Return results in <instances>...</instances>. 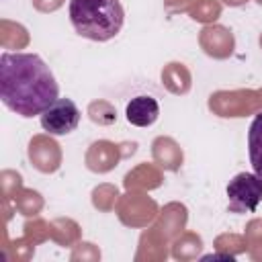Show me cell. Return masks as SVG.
<instances>
[{"instance_id":"6da1fadb","label":"cell","mask_w":262,"mask_h":262,"mask_svg":"<svg viewBox=\"0 0 262 262\" xmlns=\"http://www.w3.org/2000/svg\"><path fill=\"white\" fill-rule=\"evenodd\" d=\"M59 94L49 66L37 53H10L0 57V98L16 115L31 119L47 111Z\"/></svg>"},{"instance_id":"7a4b0ae2","label":"cell","mask_w":262,"mask_h":262,"mask_svg":"<svg viewBox=\"0 0 262 262\" xmlns=\"http://www.w3.org/2000/svg\"><path fill=\"white\" fill-rule=\"evenodd\" d=\"M70 20L80 37L108 41L119 35L125 10L119 0H70Z\"/></svg>"},{"instance_id":"3957f363","label":"cell","mask_w":262,"mask_h":262,"mask_svg":"<svg viewBox=\"0 0 262 262\" xmlns=\"http://www.w3.org/2000/svg\"><path fill=\"white\" fill-rule=\"evenodd\" d=\"M209 108L219 117H248L262 111L260 90H219L209 96Z\"/></svg>"},{"instance_id":"277c9868","label":"cell","mask_w":262,"mask_h":262,"mask_svg":"<svg viewBox=\"0 0 262 262\" xmlns=\"http://www.w3.org/2000/svg\"><path fill=\"white\" fill-rule=\"evenodd\" d=\"M229 213H254L262 203V176L256 172H239L227 184Z\"/></svg>"},{"instance_id":"5b68a950","label":"cell","mask_w":262,"mask_h":262,"mask_svg":"<svg viewBox=\"0 0 262 262\" xmlns=\"http://www.w3.org/2000/svg\"><path fill=\"white\" fill-rule=\"evenodd\" d=\"M115 213L119 221L127 227H147L158 217L160 211L154 199H149L141 190H129L127 194L119 196L115 205Z\"/></svg>"},{"instance_id":"8992f818","label":"cell","mask_w":262,"mask_h":262,"mask_svg":"<svg viewBox=\"0 0 262 262\" xmlns=\"http://www.w3.org/2000/svg\"><path fill=\"white\" fill-rule=\"evenodd\" d=\"M80 123V111L70 98H57L47 111L41 113V127L49 135H68Z\"/></svg>"},{"instance_id":"52a82bcc","label":"cell","mask_w":262,"mask_h":262,"mask_svg":"<svg viewBox=\"0 0 262 262\" xmlns=\"http://www.w3.org/2000/svg\"><path fill=\"white\" fill-rule=\"evenodd\" d=\"M129 154H135V149H123L121 145H117L108 139H98L86 149L84 162H86L88 170H92L96 174H104V172H111Z\"/></svg>"},{"instance_id":"ba28073f","label":"cell","mask_w":262,"mask_h":262,"mask_svg":"<svg viewBox=\"0 0 262 262\" xmlns=\"http://www.w3.org/2000/svg\"><path fill=\"white\" fill-rule=\"evenodd\" d=\"M29 160L31 164L43 172V174H53L61 166V149L55 139L47 135H35L29 141Z\"/></svg>"},{"instance_id":"9c48e42d","label":"cell","mask_w":262,"mask_h":262,"mask_svg":"<svg viewBox=\"0 0 262 262\" xmlns=\"http://www.w3.org/2000/svg\"><path fill=\"white\" fill-rule=\"evenodd\" d=\"M201 49L215 59H227L235 49L233 33L223 25H205L199 35Z\"/></svg>"},{"instance_id":"30bf717a","label":"cell","mask_w":262,"mask_h":262,"mask_svg":"<svg viewBox=\"0 0 262 262\" xmlns=\"http://www.w3.org/2000/svg\"><path fill=\"white\" fill-rule=\"evenodd\" d=\"M186 221H188V211L184 205L180 203H168L160 213H158V219H156V225L154 229L164 237V239H174L176 235H180L186 227Z\"/></svg>"},{"instance_id":"8fae6325","label":"cell","mask_w":262,"mask_h":262,"mask_svg":"<svg viewBox=\"0 0 262 262\" xmlns=\"http://www.w3.org/2000/svg\"><path fill=\"white\" fill-rule=\"evenodd\" d=\"M125 117L131 125L135 127H149L158 121L160 117V104L154 96H135L127 102V108H125Z\"/></svg>"},{"instance_id":"7c38bea8","label":"cell","mask_w":262,"mask_h":262,"mask_svg":"<svg viewBox=\"0 0 262 262\" xmlns=\"http://www.w3.org/2000/svg\"><path fill=\"white\" fill-rule=\"evenodd\" d=\"M151 156H154V162L160 168L168 170V172H176L182 166V160H184L182 147L172 137H166V135H160V137L154 139Z\"/></svg>"},{"instance_id":"4fadbf2b","label":"cell","mask_w":262,"mask_h":262,"mask_svg":"<svg viewBox=\"0 0 262 262\" xmlns=\"http://www.w3.org/2000/svg\"><path fill=\"white\" fill-rule=\"evenodd\" d=\"M127 190H151L162 184V172L160 166L154 164H139L131 172L125 174L123 180Z\"/></svg>"},{"instance_id":"5bb4252c","label":"cell","mask_w":262,"mask_h":262,"mask_svg":"<svg viewBox=\"0 0 262 262\" xmlns=\"http://www.w3.org/2000/svg\"><path fill=\"white\" fill-rule=\"evenodd\" d=\"M162 84L172 92V94H186L192 84V76L188 68L180 61H170L162 70Z\"/></svg>"},{"instance_id":"9a60e30c","label":"cell","mask_w":262,"mask_h":262,"mask_svg":"<svg viewBox=\"0 0 262 262\" xmlns=\"http://www.w3.org/2000/svg\"><path fill=\"white\" fill-rule=\"evenodd\" d=\"M166 242L168 239H164L154 227L143 231L139 237V250L135 254V260H166Z\"/></svg>"},{"instance_id":"2e32d148","label":"cell","mask_w":262,"mask_h":262,"mask_svg":"<svg viewBox=\"0 0 262 262\" xmlns=\"http://www.w3.org/2000/svg\"><path fill=\"white\" fill-rule=\"evenodd\" d=\"M248 151L250 164L258 176H262V111L256 113L250 131H248Z\"/></svg>"},{"instance_id":"e0dca14e","label":"cell","mask_w":262,"mask_h":262,"mask_svg":"<svg viewBox=\"0 0 262 262\" xmlns=\"http://www.w3.org/2000/svg\"><path fill=\"white\" fill-rule=\"evenodd\" d=\"M49 237L55 239L59 246H72L80 239V225L74 219L59 217L49 223Z\"/></svg>"},{"instance_id":"ac0fdd59","label":"cell","mask_w":262,"mask_h":262,"mask_svg":"<svg viewBox=\"0 0 262 262\" xmlns=\"http://www.w3.org/2000/svg\"><path fill=\"white\" fill-rule=\"evenodd\" d=\"M201 250H203V239L194 231H182L180 235L174 237L172 256L176 260H192L201 254Z\"/></svg>"},{"instance_id":"d6986e66","label":"cell","mask_w":262,"mask_h":262,"mask_svg":"<svg viewBox=\"0 0 262 262\" xmlns=\"http://www.w3.org/2000/svg\"><path fill=\"white\" fill-rule=\"evenodd\" d=\"M188 14L196 23L213 25L221 16V2L219 0H192Z\"/></svg>"},{"instance_id":"ffe728a7","label":"cell","mask_w":262,"mask_h":262,"mask_svg":"<svg viewBox=\"0 0 262 262\" xmlns=\"http://www.w3.org/2000/svg\"><path fill=\"white\" fill-rule=\"evenodd\" d=\"M14 207H16L23 215L31 217V215H37V213L43 209V199H41V194H39L37 190L20 188V190L14 194Z\"/></svg>"},{"instance_id":"44dd1931","label":"cell","mask_w":262,"mask_h":262,"mask_svg":"<svg viewBox=\"0 0 262 262\" xmlns=\"http://www.w3.org/2000/svg\"><path fill=\"white\" fill-rule=\"evenodd\" d=\"M119 196L121 194H119L117 186H113V184H98L92 190V205L98 211H111V209H115Z\"/></svg>"},{"instance_id":"7402d4cb","label":"cell","mask_w":262,"mask_h":262,"mask_svg":"<svg viewBox=\"0 0 262 262\" xmlns=\"http://www.w3.org/2000/svg\"><path fill=\"white\" fill-rule=\"evenodd\" d=\"M88 117L96 125H113L117 121V111L106 100H94L88 104Z\"/></svg>"},{"instance_id":"603a6c76","label":"cell","mask_w":262,"mask_h":262,"mask_svg":"<svg viewBox=\"0 0 262 262\" xmlns=\"http://www.w3.org/2000/svg\"><path fill=\"white\" fill-rule=\"evenodd\" d=\"M246 246L254 260H262V219H252L246 227Z\"/></svg>"},{"instance_id":"cb8c5ba5","label":"cell","mask_w":262,"mask_h":262,"mask_svg":"<svg viewBox=\"0 0 262 262\" xmlns=\"http://www.w3.org/2000/svg\"><path fill=\"white\" fill-rule=\"evenodd\" d=\"M215 248L221 250L223 254H229V256H235V254L248 250L246 237L235 235V233H223V235H219V237L215 239Z\"/></svg>"},{"instance_id":"d4e9b609","label":"cell","mask_w":262,"mask_h":262,"mask_svg":"<svg viewBox=\"0 0 262 262\" xmlns=\"http://www.w3.org/2000/svg\"><path fill=\"white\" fill-rule=\"evenodd\" d=\"M25 235L31 242L39 244V242H43V239L49 237V223H45L43 219H35L33 223L29 221V223H25Z\"/></svg>"},{"instance_id":"484cf974","label":"cell","mask_w":262,"mask_h":262,"mask_svg":"<svg viewBox=\"0 0 262 262\" xmlns=\"http://www.w3.org/2000/svg\"><path fill=\"white\" fill-rule=\"evenodd\" d=\"M70 258L72 260H100V250L90 242H78Z\"/></svg>"},{"instance_id":"4316f807","label":"cell","mask_w":262,"mask_h":262,"mask_svg":"<svg viewBox=\"0 0 262 262\" xmlns=\"http://www.w3.org/2000/svg\"><path fill=\"white\" fill-rule=\"evenodd\" d=\"M192 0H164V6L168 12H188Z\"/></svg>"},{"instance_id":"83f0119b","label":"cell","mask_w":262,"mask_h":262,"mask_svg":"<svg viewBox=\"0 0 262 262\" xmlns=\"http://www.w3.org/2000/svg\"><path fill=\"white\" fill-rule=\"evenodd\" d=\"M63 4V0H33V6L41 12H53Z\"/></svg>"},{"instance_id":"f1b7e54d","label":"cell","mask_w":262,"mask_h":262,"mask_svg":"<svg viewBox=\"0 0 262 262\" xmlns=\"http://www.w3.org/2000/svg\"><path fill=\"white\" fill-rule=\"evenodd\" d=\"M246 2H250V0H223V4H227V6H242Z\"/></svg>"},{"instance_id":"f546056e","label":"cell","mask_w":262,"mask_h":262,"mask_svg":"<svg viewBox=\"0 0 262 262\" xmlns=\"http://www.w3.org/2000/svg\"><path fill=\"white\" fill-rule=\"evenodd\" d=\"M260 47H262V35H260Z\"/></svg>"},{"instance_id":"4dcf8cb0","label":"cell","mask_w":262,"mask_h":262,"mask_svg":"<svg viewBox=\"0 0 262 262\" xmlns=\"http://www.w3.org/2000/svg\"><path fill=\"white\" fill-rule=\"evenodd\" d=\"M256 2H258V4H262V0H256Z\"/></svg>"}]
</instances>
